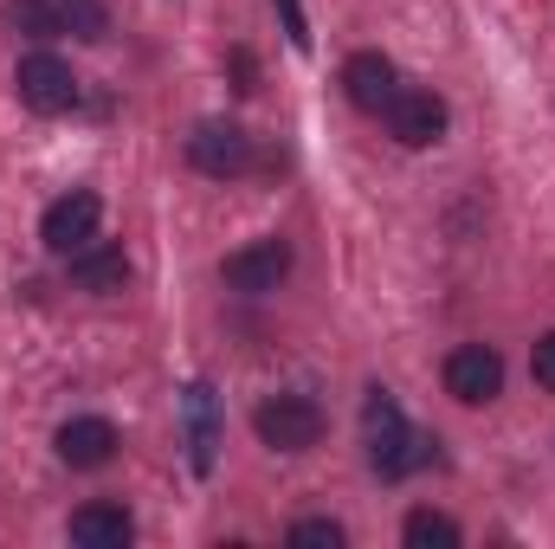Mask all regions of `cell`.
Masks as SVG:
<instances>
[{
  "mask_svg": "<svg viewBox=\"0 0 555 549\" xmlns=\"http://www.w3.org/2000/svg\"><path fill=\"white\" fill-rule=\"evenodd\" d=\"M362 439H369V465L382 472V478H408L414 465H426L433 452V439H420L414 426H408V413L395 408V395L388 388H369V401H362Z\"/></svg>",
  "mask_w": 555,
  "mask_h": 549,
  "instance_id": "obj_1",
  "label": "cell"
},
{
  "mask_svg": "<svg viewBox=\"0 0 555 549\" xmlns=\"http://www.w3.org/2000/svg\"><path fill=\"white\" fill-rule=\"evenodd\" d=\"M253 433L272 452H310L323 439V408L310 395H272V401H259V413H253Z\"/></svg>",
  "mask_w": 555,
  "mask_h": 549,
  "instance_id": "obj_2",
  "label": "cell"
},
{
  "mask_svg": "<svg viewBox=\"0 0 555 549\" xmlns=\"http://www.w3.org/2000/svg\"><path fill=\"white\" fill-rule=\"evenodd\" d=\"M13 85H20V104L39 111V117H65V111L78 104V78H72V65L52 59V52H26L20 72H13Z\"/></svg>",
  "mask_w": 555,
  "mask_h": 549,
  "instance_id": "obj_3",
  "label": "cell"
},
{
  "mask_svg": "<svg viewBox=\"0 0 555 549\" xmlns=\"http://www.w3.org/2000/svg\"><path fill=\"white\" fill-rule=\"evenodd\" d=\"M98 220H104V201H98L91 188H72V194H59V201L46 207L39 240H46L59 259H72V253H85V246L98 240Z\"/></svg>",
  "mask_w": 555,
  "mask_h": 549,
  "instance_id": "obj_4",
  "label": "cell"
},
{
  "mask_svg": "<svg viewBox=\"0 0 555 549\" xmlns=\"http://www.w3.org/2000/svg\"><path fill=\"white\" fill-rule=\"evenodd\" d=\"M446 395L465 401V408L498 401V395H504V356H498L491 343H459V349L446 356Z\"/></svg>",
  "mask_w": 555,
  "mask_h": 549,
  "instance_id": "obj_5",
  "label": "cell"
},
{
  "mask_svg": "<svg viewBox=\"0 0 555 549\" xmlns=\"http://www.w3.org/2000/svg\"><path fill=\"white\" fill-rule=\"evenodd\" d=\"M188 162H194L201 175H214V181H233V175L253 168V137H246L240 124H227V117H207V124H194V137H188Z\"/></svg>",
  "mask_w": 555,
  "mask_h": 549,
  "instance_id": "obj_6",
  "label": "cell"
},
{
  "mask_svg": "<svg viewBox=\"0 0 555 549\" xmlns=\"http://www.w3.org/2000/svg\"><path fill=\"white\" fill-rule=\"evenodd\" d=\"M220 278H227V291L266 297V291H278V284L291 278V240H278V233H266V240H253V246L227 253V266H220Z\"/></svg>",
  "mask_w": 555,
  "mask_h": 549,
  "instance_id": "obj_7",
  "label": "cell"
},
{
  "mask_svg": "<svg viewBox=\"0 0 555 549\" xmlns=\"http://www.w3.org/2000/svg\"><path fill=\"white\" fill-rule=\"evenodd\" d=\"M52 446H59V459H65L72 472H98V465L117 459V426H111L104 413H72V420L52 433Z\"/></svg>",
  "mask_w": 555,
  "mask_h": 549,
  "instance_id": "obj_8",
  "label": "cell"
},
{
  "mask_svg": "<svg viewBox=\"0 0 555 549\" xmlns=\"http://www.w3.org/2000/svg\"><path fill=\"white\" fill-rule=\"evenodd\" d=\"M382 117H388L395 142H408V149H433V142L446 137V104L433 91H395V104Z\"/></svg>",
  "mask_w": 555,
  "mask_h": 549,
  "instance_id": "obj_9",
  "label": "cell"
},
{
  "mask_svg": "<svg viewBox=\"0 0 555 549\" xmlns=\"http://www.w3.org/2000/svg\"><path fill=\"white\" fill-rule=\"evenodd\" d=\"M343 91H349V104H356V111H369V117H382V111L395 104V91H401V78H395V65H388L382 52H356V59L343 65Z\"/></svg>",
  "mask_w": 555,
  "mask_h": 549,
  "instance_id": "obj_10",
  "label": "cell"
},
{
  "mask_svg": "<svg viewBox=\"0 0 555 549\" xmlns=\"http://www.w3.org/2000/svg\"><path fill=\"white\" fill-rule=\"evenodd\" d=\"M181 413H188V465L194 472H214V452H220V408H214V388L194 382L181 395Z\"/></svg>",
  "mask_w": 555,
  "mask_h": 549,
  "instance_id": "obj_11",
  "label": "cell"
},
{
  "mask_svg": "<svg viewBox=\"0 0 555 549\" xmlns=\"http://www.w3.org/2000/svg\"><path fill=\"white\" fill-rule=\"evenodd\" d=\"M72 284L78 291H98V297H111V291H124L130 284V259H124V246H85V253H72Z\"/></svg>",
  "mask_w": 555,
  "mask_h": 549,
  "instance_id": "obj_12",
  "label": "cell"
},
{
  "mask_svg": "<svg viewBox=\"0 0 555 549\" xmlns=\"http://www.w3.org/2000/svg\"><path fill=\"white\" fill-rule=\"evenodd\" d=\"M130 537H137V524H130V511H124V505H85V511H72V544L124 549Z\"/></svg>",
  "mask_w": 555,
  "mask_h": 549,
  "instance_id": "obj_13",
  "label": "cell"
},
{
  "mask_svg": "<svg viewBox=\"0 0 555 549\" xmlns=\"http://www.w3.org/2000/svg\"><path fill=\"white\" fill-rule=\"evenodd\" d=\"M52 13H59V33H78V39H104L111 33L104 0H52Z\"/></svg>",
  "mask_w": 555,
  "mask_h": 549,
  "instance_id": "obj_14",
  "label": "cell"
},
{
  "mask_svg": "<svg viewBox=\"0 0 555 549\" xmlns=\"http://www.w3.org/2000/svg\"><path fill=\"white\" fill-rule=\"evenodd\" d=\"M401 537H408L414 549H459V524H452L446 511H414Z\"/></svg>",
  "mask_w": 555,
  "mask_h": 549,
  "instance_id": "obj_15",
  "label": "cell"
},
{
  "mask_svg": "<svg viewBox=\"0 0 555 549\" xmlns=\"http://www.w3.org/2000/svg\"><path fill=\"white\" fill-rule=\"evenodd\" d=\"M7 20H13V26H26V33H39V39H52V33H59L52 0H7Z\"/></svg>",
  "mask_w": 555,
  "mask_h": 549,
  "instance_id": "obj_16",
  "label": "cell"
},
{
  "mask_svg": "<svg viewBox=\"0 0 555 549\" xmlns=\"http://www.w3.org/2000/svg\"><path fill=\"white\" fill-rule=\"evenodd\" d=\"M291 544H343V524L336 518H304V524H291Z\"/></svg>",
  "mask_w": 555,
  "mask_h": 549,
  "instance_id": "obj_17",
  "label": "cell"
},
{
  "mask_svg": "<svg viewBox=\"0 0 555 549\" xmlns=\"http://www.w3.org/2000/svg\"><path fill=\"white\" fill-rule=\"evenodd\" d=\"M278 20H284V39L297 46V52H310V20H304V0H272Z\"/></svg>",
  "mask_w": 555,
  "mask_h": 549,
  "instance_id": "obj_18",
  "label": "cell"
},
{
  "mask_svg": "<svg viewBox=\"0 0 555 549\" xmlns=\"http://www.w3.org/2000/svg\"><path fill=\"white\" fill-rule=\"evenodd\" d=\"M530 375H537V388H550L555 395V330L550 336H537V349H530Z\"/></svg>",
  "mask_w": 555,
  "mask_h": 549,
  "instance_id": "obj_19",
  "label": "cell"
}]
</instances>
